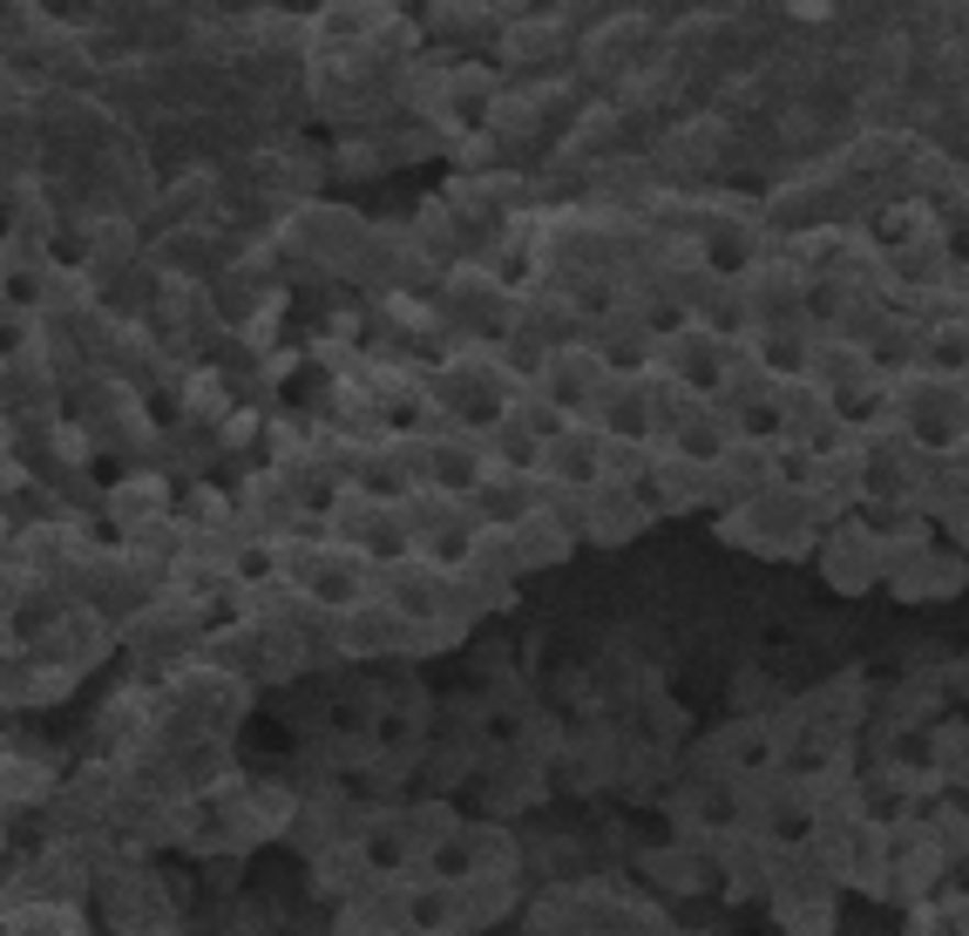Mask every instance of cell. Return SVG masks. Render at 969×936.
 Here are the masks:
<instances>
[{
    "label": "cell",
    "mask_w": 969,
    "mask_h": 936,
    "mask_svg": "<svg viewBox=\"0 0 969 936\" xmlns=\"http://www.w3.org/2000/svg\"><path fill=\"white\" fill-rule=\"evenodd\" d=\"M543 48L556 55V27H549V34H543V27H515V34H509V55H515V62H543Z\"/></svg>",
    "instance_id": "obj_4"
},
{
    "label": "cell",
    "mask_w": 969,
    "mask_h": 936,
    "mask_svg": "<svg viewBox=\"0 0 969 936\" xmlns=\"http://www.w3.org/2000/svg\"><path fill=\"white\" fill-rule=\"evenodd\" d=\"M611 374H617V367L603 360L590 339H563V346H549V354H536V367H530V394L549 401L563 421H597Z\"/></svg>",
    "instance_id": "obj_1"
},
{
    "label": "cell",
    "mask_w": 969,
    "mask_h": 936,
    "mask_svg": "<svg viewBox=\"0 0 969 936\" xmlns=\"http://www.w3.org/2000/svg\"><path fill=\"white\" fill-rule=\"evenodd\" d=\"M509 543H515V564H522V577L530 570H549V564H570V550H577V530L563 523L549 502L543 510H530V516H515L509 523Z\"/></svg>",
    "instance_id": "obj_3"
},
{
    "label": "cell",
    "mask_w": 969,
    "mask_h": 936,
    "mask_svg": "<svg viewBox=\"0 0 969 936\" xmlns=\"http://www.w3.org/2000/svg\"><path fill=\"white\" fill-rule=\"evenodd\" d=\"M658 523V510L644 502V489H617V482H597L583 489V543H603V550H624V543H637L644 530Z\"/></svg>",
    "instance_id": "obj_2"
}]
</instances>
